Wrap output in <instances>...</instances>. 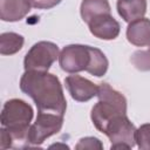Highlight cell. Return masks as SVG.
<instances>
[{"instance_id":"obj_1","label":"cell","mask_w":150,"mask_h":150,"mask_svg":"<svg viewBox=\"0 0 150 150\" xmlns=\"http://www.w3.org/2000/svg\"><path fill=\"white\" fill-rule=\"evenodd\" d=\"M20 89L38 107V111L64 115L67 101L59 77L48 71L26 70L20 79Z\"/></svg>"},{"instance_id":"obj_2","label":"cell","mask_w":150,"mask_h":150,"mask_svg":"<svg viewBox=\"0 0 150 150\" xmlns=\"http://www.w3.org/2000/svg\"><path fill=\"white\" fill-rule=\"evenodd\" d=\"M98 102L91 109V121L95 128L104 132L107 125L117 116L127 115L125 97L108 83H101L97 93Z\"/></svg>"},{"instance_id":"obj_3","label":"cell","mask_w":150,"mask_h":150,"mask_svg":"<svg viewBox=\"0 0 150 150\" xmlns=\"http://www.w3.org/2000/svg\"><path fill=\"white\" fill-rule=\"evenodd\" d=\"M33 115L30 104L20 98H12L4 104L0 122L2 127L9 130H29Z\"/></svg>"},{"instance_id":"obj_4","label":"cell","mask_w":150,"mask_h":150,"mask_svg":"<svg viewBox=\"0 0 150 150\" xmlns=\"http://www.w3.org/2000/svg\"><path fill=\"white\" fill-rule=\"evenodd\" d=\"M59 47L50 41H39L30 47L23 60L25 70L48 71L59 59Z\"/></svg>"},{"instance_id":"obj_5","label":"cell","mask_w":150,"mask_h":150,"mask_svg":"<svg viewBox=\"0 0 150 150\" xmlns=\"http://www.w3.org/2000/svg\"><path fill=\"white\" fill-rule=\"evenodd\" d=\"M63 125V115L38 111L35 122L29 127L28 139L30 146L41 145L48 137L57 134Z\"/></svg>"},{"instance_id":"obj_6","label":"cell","mask_w":150,"mask_h":150,"mask_svg":"<svg viewBox=\"0 0 150 150\" xmlns=\"http://www.w3.org/2000/svg\"><path fill=\"white\" fill-rule=\"evenodd\" d=\"M103 134L108 136L111 149H131L136 144V128L127 115L115 117Z\"/></svg>"},{"instance_id":"obj_7","label":"cell","mask_w":150,"mask_h":150,"mask_svg":"<svg viewBox=\"0 0 150 150\" xmlns=\"http://www.w3.org/2000/svg\"><path fill=\"white\" fill-rule=\"evenodd\" d=\"M91 62V47L84 45H68L59 55V63L62 70L76 74L88 69Z\"/></svg>"},{"instance_id":"obj_8","label":"cell","mask_w":150,"mask_h":150,"mask_svg":"<svg viewBox=\"0 0 150 150\" xmlns=\"http://www.w3.org/2000/svg\"><path fill=\"white\" fill-rule=\"evenodd\" d=\"M64 84L71 98L77 102H87L97 96L98 93V86H96L90 80L76 74L67 76L64 80Z\"/></svg>"},{"instance_id":"obj_9","label":"cell","mask_w":150,"mask_h":150,"mask_svg":"<svg viewBox=\"0 0 150 150\" xmlns=\"http://www.w3.org/2000/svg\"><path fill=\"white\" fill-rule=\"evenodd\" d=\"M90 33L101 40H114L118 36L121 27L111 14H102L88 22Z\"/></svg>"},{"instance_id":"obj_10","label":"cell","mask_w":150,"mask_h":150,"mask_svg":"<svg viewBox=\"0 0 150 150\" xmlns=\"http://www.w3.org/2000/svg\"><path fill=\"white\" fill-rule=\"evenodd\" d=\"M28 0H0V19L15 22L23 19L30 11Z\"/></svg>"},{"instance_id":"obj_11","label":"cell","mask_w":150,"mask_h":150,"mask_svg":"<svg viewBox=\"0 0 150 150\" xmlns=\"http://www.w3.org/2000/svg\"><path fill=\"white\" fill-rule=\"evenodd\" d=\"M127 39L137 47L150 46V19L141 18L130 22L127 28Z\"/></svg>"},{"instance_id":"obj_12","label":"cell","mask_w":150,"mask_h":150,"mask_svg":"<svg viewBox=\"0 0 150 150\" xmlns=\"http://www.w3.org/2000/svg\"><path fill=\"white\" fill-rule=\"evenodd\" d=\"M117 12L128 23L141 19L146 12V0H117Z\"/></svg>"},{"instance_id":"obj_13","label":"cell","mask_w":150,"mask_h":150,"mask_svg":"<svg viewBox=\"0 0 150 150\" xmlns=\"http://www.w3.org/2000/svg\"><path fill=\"white\" fill-rule=\"evenodd\" d=\"M80 13L83 21L88 23L91 19L98 15L110 14L111 8L108 0H82Z\"/></svg>"},{"instance_id":"obj_14","label":"cell","mask_w":150,"mask_h":150,"mask_svg":"<svg viewBox=\"0 0 150 150\" xmlns=\"http://www.w3.org/2000/svg\"><path fill=\"white\" fill-rule=\"evenodd\" d=\"M23 42V36L18 33H2L0 35V53L2 55H13L22 48Z\"/></svg>"},{"instance_id":"obj_15","label":"cell","mask_w":150,"mask_h":150,"mask_svg":"<svg viewBox=\"0 0 150 150\" xmlns=\"http://www.w3.org/2000/svg\"><path fill=\"white\" fill-rule=\"evenodd\" d=\"M108 66L109 62L103 52L96 47H91V62L87 69V73L96 77H101L107 73Z\"/></svg>"},{"instance_id":"obj_16","label":"cell","mask_w":150,"mask_h":150,"mask_svg":"<svg viewBox=\"0 0 150 150\" xmlns=\"http://www.w3.org/2000/svg\"><path fill=\"white\" fill-rule=\"evenodd\" d=\"M131 63L142 71L150 70V47L146 50H137L130 57Z\"/></svg>"},{"instance_id":"obj_17","label":"cell","mask_w":150,"mask_h":150,"mask_svg":"<svg viewBox=\"0 0 150 150\" xmlns=\"http://www.w3.org/2000/svg\"><path fill=\"white\" fill-rule=\"evenodd\" d=\"M136 144L142 150H150V123L142 124L136 129Z\"/></svg>"},{"instance_id":"obj_18","label":"cell","mask_w":150,"mask_h":150,"mask_svg":"<svg viewBox=\"0 0 150 150\" xmlns=\"http://www.w3.org/2000/svg\"><path fill=\"white\" fill-rule=\"evenodd\" d=\"M75 148L76 149H102L103 145L101 141L96 137H84L79 141Z\"/></svg>"},{"instance_id":"obj_19","label":"cell","mask_w":150,"mask_h":150,"mask_svg":"<svg viewBox=\"0 0 150 150\" xmlns=\"http://www.w3.org/2000/svg\"><path fill=\"white\" fill-rule=\"evenodd\" d=\"M62 0H28L33 8L38 9H50L59 5Z\"/></svg>"}]
</instances>
